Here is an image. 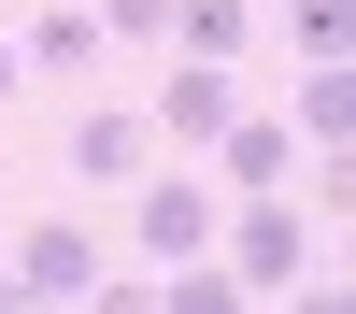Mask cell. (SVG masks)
<instances>
[{"label":"cell","mask_w":356,"mask_h":314,"mask_svg":"<svg viewBox=\"0 0 356 314\" xmlns=\"http://www.w3.org/2000/svg\"><path fill=\"white\" fill-rule=\"evenodd\" d=\"M214 228H228V200H214V171H200V157H157V171L129 186V257H157V272L214 257Z\"/></svg>","instance_id":"1"},{"label":"cell","mask_w":356,"mask_h":314,"mask_svg":"<svg viewBox=\"0 0 356 314\" xmlns=\"http://www.w3.org/2000/svg\"><path fill=\"white\" fill-rule=\"evenodd\" d=\"M214 272L243 285V300H285L300 272H328V243L300 228V200H228V228H214Z\"/></svg>","instance_id":"2"},{"label":"cell","mask_w":356,"mask_h":314,"mask_svg":"<svg viewBox=\"0 0 356 314\" xmlns=\"http://www.w3.org/2000/svg\"><path fill=\"white\" fill-rule=\"evenodd\" d=\"M0 272H15V285H29V300H57V314H72V300H86V285H100V272H114V257H100V228H86V214H29V228H15V243H0Z\"/></svg>","instance_id":"3"},{"label":"cell","mask_w":356,"mask_h":314,"mask_svg":"<svg viewBox=\"0 0 356 314\" xmlns=\"http://www.w3.org/2000/svg\"><path fill=\"white\" fill-rule=\"evenodd\" d=\"M143 171H157V129L129 100H86L72 114V186H143Z\"/></svg>","instance_id":"4"},{"label":"cell","mask_w":356,"mask_h":314,"mask_svg":"<svg viewBox=\"0 0 356 314\" xmlns=\"http://www.w3.org/2000/svg\"><path fill=\"white\" fill-rule=\"evenodd\" d=\"M228 114H243V86H228V72H200V57H171V72H157V100H143V129L200 157V143H214Z\"/></svg>","instance_id":"5"},{"label":"cell","mask_w":356,"mask_h":314,"mask_svg":"<svg viewBox=\"0 0 356 314\" xmlns=\"http://www.w3.org/2000/svg\"><path fill=\"white\" fill-rule=\"evenodd\" d=\"M285 171H300L285 114H228L214 129V200H285Z\"/></svg>","instance_id":"6"},{"label":"cell","mask_w":356,"mask_h":314,"mask_svg":"<svg viewBox=\"0 0 356 314\" xmlns=\"http://www.w3.org/2000/svg\"><path fill=\"white\" fill-rule=\"evenodd\" d=\"M100 57H114V43H100V15H57V0L15 29V72H29V86H86Z\"/></svg>","instance_id":"7"},{"label":"cell","mask_w":356,"mask_h":314,"mask_svg":"<svg viewBox=\"0 0 356 314\" xmlns=\"http://www.w3.org/2000/svg\"><path fill=\"white\" fill-rule=\"evenodd\" d=\"M243 43H257V0H171V57H200V72H228Z\"/></svg>","instance_id":"8"},{"label":"cell","mask_w":356,"mask_h":314,"mask_svg":"<svg viewBox=\"0 0 356 314\" xmlns=\"http://www.w3.org/2000/svg\"><path fill=\"white\" fill-rule=\"evenodd\" d=\"M285 143H328V157H342V143H356V86H342V72H300V114H285Z\"/></svg>","instance_id":"9"},{"label":"cell","mask_w":356,"mask_h":314,"mask_svg":"<svg viewBox=\"0 0 356 314\" xmlns=\"http://www.w3.org/2000/svg\"><path fill=\"white\" fill-rule=\"evenodd\" d=\"M285 43H300V72H342V57H356V0H300Z\"/></svg>","instance_id":"10"},{"label":"cell","mask_w":356,"mask_h":314,"mask_svg":"<svg viewBox=\"0 0 356 314\" xmlns=\"http://www.w3.org/2000/svg\"><path fill=\"white\" fill-rule=\"evenodd\" d=\"M157 314H257V300L214 272V257H186V272H157Z\"/></svg>","instance_id":"11"},{"label":"cell","mask_w":356,"mask_h":314,"mask_svg":"<svg viewBox=\"0 0 356 314\" xmlns=\"http://www.w3.org/2000/svg\"><path fill=\"white\" fill-rule=\"evenodd\" d=\"M100 43H171V0H100Z\"/></svg>","instance_id":"12"},{"label":"cell","mask_w":356,"mask_h":314,"mask_svg":"<svg viewBox=\"0 0 356 314\" xmlns=\"http://www.w3.org/2000/svg\"><path fill=\"white\" fill-rule=\"evenodd\" d=\"M72 314H157V285H143V272H100V285H86Z\"/></svg>","instance_id":"13"},{"label":"cell","mask_w":356,"mask_h":314,"mask_svg":"<svg viewBox=\"0 0 356 314\" xmlns=\"http://www.w3.org/2000/svg\"><path fill=\"white\" fill-rule=\"evenodd\" d=\"M285 314H356V300H342V272H300V285H285Z\"/></svg>","instance_id":"14"},{"label":"cell","mask_w":356,"mask_h":314,"mask_svg":"<svg viewBox=\"0 0 356 314\" xmlns=\"http://www.w3.org/2000/svg\"><path fill=\"white\" fill-rule=\"evenodd\" d=\"M0 314H57V300H29V285H15V272H0Z\"/></svg>","instance_id":"15"},{"label":"cell","mask_w":356,"mask_h":314,"mask_svg":"<svg viewBox=\"0 0 356 314\" xmlns=\"http://www.w3.org/2000/svg\"><path fill=\"white\" fill-rule=\"evenodd\" d=\"M15 86H29V72H15V43H0V100H15Z\"/></svg>","instance_id":"16"},{"label":"cell","mask_w":356,"mask_h":314,"mask_svg":"<svg viewBox=\"0 0 356 314\" xmlns=\"http://www.w3.org/2000/svg\"><path fill=\"white\" fill-rule=\"evenodd\" d=\"M57 15H100V0H57Z\"/></svg>","instance_id":"17"}]
</instances>
